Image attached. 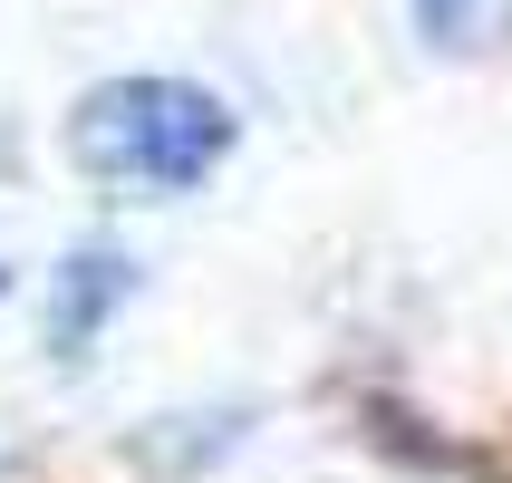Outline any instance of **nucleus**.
<instances>
[{
    "label": "nucleus",
    "mask_w": 512,
    "mask_h": 483,
    "mask_svg": "<svg viewBox=\"0 0 512 483\" xmlns=\"http://www.w3.org/2000/svg\"><path fill=\"white\" fill-rule=\"evenodd\" d=\"M493 20H503V0H416V29L435 49H484Z\"/></svg>",
    "instance_id": "f03ea898"
},
{
    "label": "nucleus",
    "mask_w": 512,
    "mask_h": 483,
    "mask_svg": "<svg viewBox=\"0 0 512 483\" xmlns=\"http://www.w3.org/2000/svg\"><path fill=\"white\" fill-rule=\"evenodd\" d=\"M223 136L232 116L184 78H126L78 107V155L97 174H126V184H194L223 155Z\"/></svg>",
    "instance_id": "f257e3e1"
}]
</instances>
